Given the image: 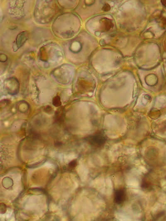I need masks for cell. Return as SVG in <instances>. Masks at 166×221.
<instances>
[{"label":"cell","instance_id":"1","mask_svg":"<svg viewBox=\"0 0 166 221\" xmlns=\"http://www.w3.org/2000/svg\"><path fill=\"white\" fill-rule=\"evenodd\" d=\"M87 141L93 147H101L106 143V138L102 133L98 132L88 137Z\"/></svg>","mask_w":166,"mask_h":221},{"label":"cell","instance_id":"2","mask_svg":"<svg viewBox=\"0 0 166 221\" xmlns=\"http://www.w3.org/2000/svg\"><path fill=\"white\" fill-rule=\"evenodd\" d=\"M5 88L10 95L17 94L19 89V84L16 79L11 78L5 81Z\"/></svg>","mask_w":166,"mask_h":221},{"label":"cell","instance_id":"3","mask_svg":"<svg viewBox=\"0 0 166 221\" xmlns=\"http://www.w3.org/2000/svg\"><path fill=\"white\" fill-rule=\"evenodd\" d=\"M126 192L124 189H118L115 192L114 200L116 204L121 205L126 201Z\"/></svg>","mask_w":166,"mask_h":221},{"label":"cell","instance_id":"4","mask_svg":"<svg viewBox=\"0 0 166 221\" xmlns=\"http://www.w3.org/2000/svg\"><path fill=\"white\" fill-rule=\"evenodd\" d=\"M28 38V33L26 31L22 32L18 35L16 39V44L18 48H20L23 45Z\"/></svg>","mask_w":166,"mask_h":221},{"label":"cell","instance_id":"5","mask_svg":"<svg viewBox=\"0 0 166 221\" xmlns=\"http://www.w3.org/2000/svg\"><path fill=\"white\" fill-rule=\"evenodd\" d=\"M101 24L102 28L103 30L105 31H108L111 28L114 27L112 22L111 21V20L107 18H104L101 20Z\"/></svg>","mask_w":166,"mask_h":221},{"label":"cell","instance_id":"6","mask_svg":"<svg viewBox=\"0 0 166 221\" xmlns=\"http://www.w3.org/2000/svg\"><path fill=\"white\" fill-rule=\"evenodd\" d=\"M65 117V110L62 107L60 108L56 112L55 120L59 123L62 122Z\"/></svg>","mask_w":166,"mask_h":221},{"label":"cell","instance_id":"7","mask_svg":"<svg viewBox=\"0 0 166 221\" xmlns=\"http://www.w3.org/2000/svg\"><path fill=\"white\" fill-rule=\"evenodd\" d=\"M18 108L19 111L25 113L29 108V106L27 102L23 101L19 102V103L18 105Z\"/></svg>","mask_w":166,"mask_h":221},{"label":"cell","instance_id":"8","mask_svg":"<svg viewBox=\"0 0 166 221\" xmlns=\"http://www.w3.org/2000/svg\"><path fill=\"white\" fill-rule=\"evenodd\" d=\"M52 104L56 107H60L61 106L62 102L60 97L59 96H56L52 100Z\"/></svg>","mask_w":166,"mask_h":221},{"label":"cell","instance_id":"9","mask_svg":"<svg viewBox=\"0 0 166 221\" xmlns=\"http://www.w3.org/2000/svg\"><path fill=\"white\" fill-rule=\"evenodd\" d=\"M160 24L162 27L165 28L166 27V18H162L160 21Z\"/></svg>","mask_w":166,"mask_h":221},{"label":"cell","instance_id":"10","mask_svg":"<svg viewBox=\"0 0 166 221\" xmlns=\"http://www.w3.org/2000/svg\"><path fill=\"white\" fill-rule=\"evenodd\" d=\"M111 9V6L109 4H106L102 8V10L105 12H107Z\"/></svg>","mask_w":166,"mask_h":221},{"label":"cell","instance_id":"11","mask_svg":"<svg viewBox=\"0 0 166 221\" xmlns=\"http://www.w3.org/2000/svg\"><path fill=\"white\" fill-rule=\"evenodd\" d=\"M1 62H6L7 60V57L5 55H1V58H0Z\"/></svg>","mask_w":166,"mask_h":221},{"label":"cell","instance_id":"12","mask_svg":"<svg viewBox=\"0 0 166 221\" xmlns=\"http://www.w3.org/2000/svg\"><path fill=\"white\" fill-rule=\"evenodd\" d=\"M76 164H77V161H73L69 164V166L70 167V168H74L76 166Z\"/></svg>","mask_w":166,"mask_h":221},{"label":"cell","instance_id":"13","mask_svg":"<svg viewBox=\"0 0 166 221\" xmlns=\"http://www.w3.org/2000/svg\"><path fill=\"white\" fill-rule=\"evenodd\" d=\"M45 111L48 113V112H51L52 110V109L51 107L50 106H47L46 107V108H45Z\"/></svg>","mask_w":166,"mask_h":221},{"label":"cell","instance_id":"14","mask_svg":"<svg viewBox=\"0 0 166 221\" xmlns=\"http://www.w3.org/2000/svg\"><path fill=\"white\" fill-rule=\"evenodd\" d=\"M161 3L164 6L166 7V0H164V1L163 0H162V1H161Z\"/></svg>","mask_w":166,"mask_h":221}]
</instances>
